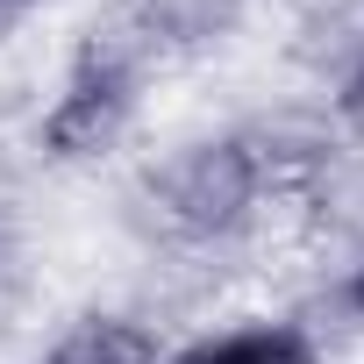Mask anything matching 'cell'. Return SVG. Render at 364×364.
<instances>
[{"label":"cell","mask_w":364,"mask_h":364,"mask_svg":"<svg viewBox=\"0 0 364 364\" xmlns=\"http://www.w3.org/2000/svg\"><path fill=\"white\" fill-rule=\"evenodd\" d=\"M250 200H257V164L243 143H200L164 171V215L186 236H215V229L243 222Z\"/></svg>","instance_id":"1"},{"label":"cell","mask_w":364,"mask_h":364,"mask_svg":"<svg viewBox=\"0 0 364 364\" xmlns=\"http://www.w3.org/2000/svg\"><path fill=\"white\" fill-rule=\"evenodd\" d=\"M122 114H129V65L86 58V65L72 72V86L58 93V107H50V122H43V143H50L58 157H86V150H100V143L122 129Z\"/></svg>","instance_id":"2"},{"label":"cell","mask_w":364,"mask_h":364,"mask_svg":"<svg viewBox=\"0 0 364 364\" xmlns=\"http://www.w3.org/2000/svg\"><path fill=\"white\" fill-rule=\"evenodd\" d=\"M178 364H314L307 343L293 328H250V336H229V343H208L193 357H178Z\"/></svg>","instance_id":"3"},{"label":"cell","mask_w":364,"mask_h":364,"mask_svg":"<svg viewBox=\"0 0 364 364\" xmlns=\"http://www.w3.org/2000/svg\"><path fill=\"white\" fill-rule=\"evenodd\" d=\"M222 15H229V0H150V22L171 36H208Z\"/></svg>","instance_id":"4"},{"label":"cell","mask_w":364,"mask_h":364,"mask_svg":"<svg viewBox=\"0 0 364 364\" xmlns=\"http://www.w3.org/2000/svg\"><path fill=\"white\" fill-rule=\"evenodd\" d=\"M350 107L364 114V65H357V79H350Z\"/></svg>","instance_id":"5"},{"label":"cell","mask_w":364,"mask_h":364,"mask_svg":"<svg viewBox=\"0 0 364 364\" xmlns=\"http://www.w3.org/2000/svg\"><path fill=\"white\" fill-rule=\"evenodd\" d=\"M350 300H357V307H364V264H357V279H350Z\"/></svg>","instance_id":"6"},{"label":"cell","mask_w":364,"mask_h":364,"mask_svg":"<svg viewBox=\"0 0 364 364\" xmlns=\"http://www.w3.org/2000/svg\"><path fill=\"white\" fill-rule=\"evenodd\" d=\"M8 8H22V0H0V15H8Z\"/></svg>","instance_id":"7"}]
</instances>
